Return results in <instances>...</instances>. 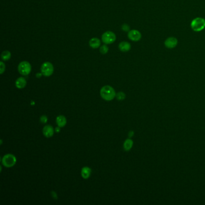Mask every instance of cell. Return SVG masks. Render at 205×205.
<instances>
[{
  "mask_svg": "<svg viewBox=\"0 0 205 205\" xmlns=\"http://www.w3.org/2000/svg\"><path fill=\"white\" fill-rule=\"evenodd\" d=\"M119 49L121 51L126 52L131 50V45L128 42H121L119 45Z\"/></svg>",
  "mask_w": 205,
  "mask_h": 205,
  "instance_id": "obj_11",
  "label": "cell"
},
{
  "mask_svg": "<svg viewBox=\"0 0 205 205\" xmlns=\"http://www.w3.org/2000/svg\"><path fill=\"white\" fill-rule=\"evenodd\" d=\"M116 40V35L113 32L108 31L105 32L102 35V40L106 45L113 43Z\"/></svg>",
  "mask_w": 205,
  "mask_h": 205,
  "instance_id": "obj_5",
  "label": "cell"
},
{
  "mask_svg": "<svg viewBox=\"0 0 205 205\" xmlns=\"http://www.w3.org/2000/svg\"><path fill=\"white\" fill-rule=\"evenodd\" d=\"M26 85H27V81L23 77L18 78L15 82V86L17 88H19V89L24 88Z\"/></svg>",
  "mask_w": 205,
  "mask_h": 205,
  "instance_id": "obj_12",
  "label": "cell"
},
{
  "mask_svg": "<svg viewBox=\"0 0 205 205\" xmlns=\"http://www.w3.org/2000/svg\"><path fill=\"white\" fill-rule=\"evenodd\" d=\"M134 131H129V133H128V136H129V138H131V137L134 136Z\"/></svg>",
  "mask_w": 205,
  "mask_h": 205,
  "instance_id": "obj_22",
  "label": "cell"
},
{
  "mask_svg": "<svg viewBox=\"0 0 205 205\" xmlns=\"http://www.w3.org/2000/svg\"><path fill=\"white\" fill-rule=\"evenodd\" d=\"M128 37L133 42H138L141 39V34L138 30H131L128 32Z\"/></svg>",
  "mask_w": 205,
  "mask_h": 205,
  "instance_id": "obj_7",
  "label": "cell"
},
{
  "mask_svg": "<svg viewBox=\"0 0 205 205\" xmlns=\"http://www.w3.org/2000/svg\"><path fill=\"white\" fill-rule=\"evenodd\" d=\"M91 173V170L88 167H84L81 170V176L84 179H88Z\"/></svg>",
  "mask_w": 205,
  "mask_h": 205,
  "instance_id": "obj_15",
  "label": "cell"
},
{
  "mask_svg": "<svg viewBox=\"0 0 205 205\" xmlns=\"http://www.w3.org/2000/svg\"><path fill=\"white\" fill-rule=\"evenodd\" d=\"M121 29L123 32H129L130 31V27L126 24H124L122 25L121 26Z\"/></svg>",
  "mask_w": 205,
  "mask_h": 205,
  "instance_id": "obj_19",
  "label": "cell"
},
{
  "mask_svg": "<svg viewBox=\"0 0 205 205\" xmlns=\"http://www.w3.org/2000/svg\"><path fill=\"white\" fill-rule=\"evenodd\" d=\"M178 43L177 39L174 37H170L167 38L164 42V45L168 49H173Z\"/></svg>",
  "mask_w": 205,
  "mask_h": 205,
  "instance_id": "obj_8",
  "label": "cell"
},
{
  "mask_svg": "<svg viewBox=\"0 0 205 205\" xmlns=\"http://www.w3.org/2000/svg\"><path fill=\"white\" fill-rule=\"evenodd\" d=\"M133 146V141L129 138L125 140L124 144H123V148L124 150L126 151H129L131 149V148Z\"/></svg>",
  "mask_w": 205,
  "mask_h": 205,
  "instance_id": "obj_14",
  "label": "cell"
},
{
  "mask_svg": "<svg viewBox=\"0 0 205 205\" xmlns=\"http://www.w3.org/2000/svg\"><path fill=\"white\" fill-rule=\"evenodd\" d=\"M108 50H109V48L108 47V46L106 44L102 45L100 47V49H99V51L102 54H107L108 52Z\"/></svg>",
  "mask_w": 205,
  "mask_h": 205,
  "instance_id": "obj_17",
  "label": "cell"
},
{
  "mask_svg": "<svg viewBox=\"0 0 205 205\" xmlns=\"http://www.w3.org/2000/svg\"><path fill=\"white\" fill-rule=\"evenodd\" d=\"M11 52L9 51H4L1 54V59L3 61H7L11 58Z\"/></svg>",
  "mask_w": 205,
  "mask_h": 205,
  "instance_id": "obj_16",
  "label": "cell"
},
{
  "mask_svg": "<svg viewBox=\"0 0 205 205\" xmlns=\"http://www.w3.org/2000/svg\"><path fill=\"white\" fill-rule=\"evenodd\" d=\"M40 120L41 123H46L47 122V121H48V117L46 116H42L40 117Z\"/></svg>",
  "mask_w": 205,
  "mask_h": 205,
  "instance_id": "obj_21",
  "label": "cell"
},
{
  "mask_svg": "<svg viewBox=\"0 0 205 205\" xmlns=\"http://www.w3.org/2000/svg\"><path fill=\"white\" fill-rule=\"evenodd\" d=\"M52 195V197L54 198L55 199H57V194L54 192V191H52L51 192Z\"/></svg>",
  "mask_w": 205,
  "mask_h": 205,
  "instance_id": "obj_23",
  "label": "cell"
},
{
  "mask_svg": "<svg viewBox=\"0 0 205 205\" xmlns=\"http://www.w3.org/2000/svg\"><path fill=\"white\" fill-rule=\"evenodd\" d=\"M42 75H43V74L42 73H36V77L38 78H40Z\"/></svg>",
  "mask_w": 205,
  "mask_h": 205,
  "instance_id": "obj_24",
  "label": "cell"
},
{
  "mask_svg": "<svg viewBox=\"0 0 205 205\" xmlns=\"http://www.w3.org/2000/svg\"><path fill=\"white\" fill-rule=\"evenodd\" d=\"M54 129L50 125H47L43 128V135L47 138L51 137L54 135Z\"/></svg>",
  "mask_w": 205,
  "mask_h": 205,
  "instance_id": "obj_10",
  "label": "cell"
},
{
  "mask_svg": "<svg viewBox=\"0 0 205 205\" xmlns=\"http://www.w3.org/2000/svg\"><path fill=\"white\" fill-rule=\"evenodd\" d=\"M89 45L93 49L98 48L101 46V40L98 38L93 37L90 40Z\"/></svg>",
  "mask_w": 205,
  "mask_h": 205,
  "instance_id": "obj_9",
  "label": "cell"
},
{
  "mask_svg": "<svg viewBox=\"0 0 205 205\" xmlns=\"http://www.w3.org/2000/svg\"><path fill=\"white\" fill-rule=\"evenodd\" d=\"M66 122H67L66 119L63 116H59L57 117L56 123H57V125L60 128L64 127L66 125Z\"/></svg>",
  "mask_w": 205,
  "mask_h": 205,
  "instance_id": "obj_13",
  "label": "cell"
},
{
  "mask_svg": "<svg viewBox=\"0 0 205 205\" xmlns=\"http://www.w3.org/2000/svg\"><path fill=\"white\" fill-rule=\"evenodd\" d=\"M40 70L45 76H50L54 72V66L50 62H45L42 64Z\"/></svg>",
  "mask_w": 205,
  "mask_h": 205,
  "instance_id": "obj_6",
  "label": "cell"
},
{
  "mask_svg": "<svg viewBox=\"0 0 205 205\" xmlns=\"http://www.w3.org/2000/svg\"><path fill=\"white\" fill-rule=\"evenodd\" d=\"M18 72L22 75H28L32 71V66L30 63L27 61L20 62L18 65Z\"/></svg>",
  "mask_w": 205,
  "mask_h": 205,
  "instance_id": "obj_4",
  "label": "cell"
},
{
  "mask_svg": "<svg viewBox=\"0 0 205 205\" xmlns=\"http://www.w3.org/2000/svg\"><path fill=\"white\" fill-rule=\"evenodd\" d=\"M6 69V66L2 62H0V73L2 74Z\"/></svg>",
  "mask_w": 205,
  "mask_h": 205,
  "instance_id": "obj_20",
  "label": "cell"
},
{
  "mask_svg": "<svg viewBox=\"0 0 205 205\" xmlns=\"http://www.w3.org/2000/svg\"><path fill=\"white\" fill-rule=\"evenodd\" d=\"M17 162L16 157L12 154H7L2 159V163L6 167H12Z\"/></svg>",
  "mask_w": 205,
  "mask_h": 205,
  "instance_id": "obj_3",
  "label": "cell"
},
{
  "mask_svg": "<svg viewBox=\"0 0 205 205\" xmlns=\"http://www.w3.org/2000/svg\"><path fill=\"white\" fill-rule=\"evenodd\" d=\"M60 131V127H57L56 128H55V132H57V133H58Z\"/></svg>",
  "mask_w": 205,
  "mask_h": 205,
  "instance_id": "obj_25",
  "label": "cell"
},
{
  "mask_svg": "<svg viewBox=\"0 0 205 205\" xmlns=\"http://www.w3.org/2000/svg\"><path fill=\"white\" fill-rule=\"evenodd\" d=\"M191 27L196 32H200L203 30L205 28V19L203 17H196L191 21Z\"/></svg>",
  "mask_w": 205,
  "mask_h": 205,
  "instance_id": "obj_2",
  "label": "cell"
},
{
  "mask_svg": "<svg viewBox=\"0 0 205 205\" xmlns=\"http://www.w3.org/2000/svg\"><path fill=\"white\" fill-rule=\"evenodd\" d=\"M116 98L117 99V100L119 101H123L126 98V95L123 92H119L118 93L116 94Z\"/></svg>",
  "mask_w": 205,
  "mask_h": 205,
  "instance_id": "obj_18",
  "label": "cell"
},
{
  "mask_svg": "<svg viewBox=\"0 0 205 205\" xmlns=\"http://www.w3.org/2000/svg\"><path fill=\"white\" fill-rule=\"evenodd\" d=\"M100 94L103 99L107 101L113 100L116 96L115 90L110 86L103 87L100 91Z\"/></svg>",
  "mask_w": 205,
  "mask_h": 205,
  "instance_id": "obj_1",
  "label": "cell"
}]
</instances>
